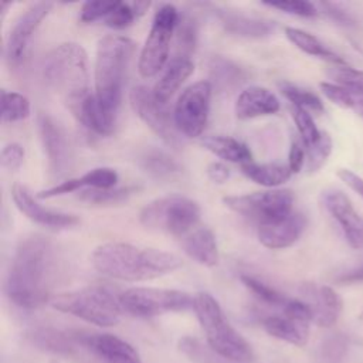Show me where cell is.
<instances>
[{"mask_svg":"<svg viewBox=\"0 0 363 363\" xmlns=\"http://www.w3.org/2000/svg\"><path fill=\"white\" fill-rule=\"evenodd\" d=\"M337 177L363 199V179L349 169H339Z\"/></svg>","mask_w":363,"mask_h":363,"instance_id":"obj_50","label":"cell"},{"mask_svg":"<svg viewBox=\"0 0 363 363\" xmlns=\"http://www.w3.org/2000/svg\"><path fill=\"white\" fill-rule=\"evenodd\" d=\"M135 18H138V14L133 9V4L119 1L115 10L105 18V24L113 30H123L129 27Z\"/></svg>","mask_w":363,"mask_h":363,"instance_id":"obj_44","label":"cell"},{"mask_svg":"<svg viewBox=\"0 0 363 363\" xmlns=\"http://www.w3.org/2000/svg\"><path fill=\"white\" fill-rule=\"evenodd\" d=\"M241 172L251 182L269 189L284 184L292 176V172L289 170L288 164H281V163L250 162V163L241 164Z\"/></svg>","mask_w":363,"mask_h":363,"instance_id":"obj_29","label":"cell"},{"mask_svg":"<svg viewBox=\"0 0 363 363\" xmlns=\"http://www.w3.org/2000/svg\"><path fill=\"white\" fill-rule=\"evenodd\" d=\"M322 203L339 224L347 244L353 250L363 248V217L354 210L349 197L340 190H328L322 194Z\"/></svg>","mask_w":363,"mask_h":363,"instance_id":"obj_16","label":"cell"},{"mask_svg":"<svg viewBox=\"0 0 363 363\" xmlns=\"http://www.w3.org/2000/svg\"><path fill=\"white\" fill-rule=\"evenodd\" d=\"M119 302L125 312L139 318H150L187 311L193 308L194 296L179 289L133 286L119 294Z\"/></svg>","mask_w":363,"mask_h":363,"instance_id":"obj_9","label":"cell"},{"mask_svg":"<svg viewBox=\"0 0 363 363\" xmlns=\"http://www.w3.org/2000/svg\"><path fill=\"white\" fill-rule=\"evenodd\" d=\"M200 145L225 162L240 163V164L252 162L251 160L252 153L248 149V146L231 136H224V135L203 136L200 139Z\"/></svg>","mask_w":363,"mask_h":363,"instance_id":"obj_28","label":"cell"},{"mask_svg":"<svg viewBox=\"0 0 363 363\" xmlns=\"http://www.w3.org/2000/svg\"><path fill=\"white\" fill-rule=\"evenodd\" d=\"M206 174L213 183L223 184L230 177V169L221 162H211L206 169Z\"/></svg>","mask_w":363,"mask_h":363,"instance_id":"obj_49","label":"cell"},{"mask_svg":"<svg viewBox=\"0 0 363 363\" xmlns=\"http://www.w3.org/2000/svg\"><path fill=\"white\" fill-rule=\"evenodd\" d=\"M31 112L30 101L18 92H1V119L3 122H17L26 119Z\"/></svg>","mask_w":363,"mask_h":363,"instance_id":"obj_35","label":"cell"},{"mask_svg":"<svg viewBox=\"0 0 363 363\" xmlns=\"http://www.w3.org/2000/svg\"><path fill=\"white\" fill-rule=\"evenodd\" d=\"M193 309L208 346L217 354L233 363H247L252 359L250 343L230 325L220 303L210 294H196Z\"/></svg>","mask_w":363,"mask_h":363,"instance_id":"obj_5","label":"cell"},{"mask_svg":"<svg viewBox=\"0 0 363 363\" xmlns=\"http://www.w3.org/2000/svg\"><path fill=\"white\" fill-rule=\"evenodd\" d=\"M51 306L96 326H115L123 312L119 295L105 285H89L81 289L52 295Z\"/></svg>","mask_w":363,"mask_h":363,"instance_id":"obj_6","label":"cell"},{"mask_svg":"<svg viewBox=\"0 0 363 363\" xmlns=\"http://www.w3.org/2000/svg\"><path fill=\"white\" fill-rule=\"evenodd\" d=\"M322 94L332 101L335 105L345 108V109H352V92L347 91L346 88L337 85V84H330V82H320L319 84Z\"/></svg>","mask_w":363,"mask_h":363,"instance_id":"obj_45","label":"cell"},{"mask_svg":"<svg viewBox=\"0 0 363 363\" xmlns=\"http://www.w3.org/2000/svg\"><path fill=\"white\" fill-rule=\"evenodd\" d=\"M0 160H1V166L6 170H9V172L18 170L20 166L23 164V160H24V147L20 143H16V142L7 143L1 149Z\"/></svg>","mask_w":363,"mask_h":363,"instance_id":"obj_46","label":"cell"},{"mask_svg":"<svg viewBox=\"0 0 363 363\" xmlns=\"http://www.w3.org/2000/svg\"><path fill=\"white\" fill-rule=\"evenodd\" d=\"M306 149V169L309 172L319 170L332 153V138L328 132H320L319 139Z\"/></svg>","mask_w":363,"mask_h":363,"instance_id":"obj_38","label":"cell"},{"mask_svg":"<svg viewBox=\"0 0 363 363\" xmlns=\"http://www.w3.org/2000/svg\"><path fill=\"white\" fill-rule=\"evenodd\" d=\"M199 204L182 194H167L149 201L139 213L145 228L183 238L193 231L200 220Z\"/></svg>","mask_w":363,"mask_h":363,"instance_id":"obj_7","label":"cell"},{"mask_svg":"<svg viewBox=\"0 0 363 363\" xmlns=\"http://www.w3.org/2000/svg\"><path fill=\"white\" fill-rule=\"evenodd\" d=\"M302 301L311 308L312 322L322 328H330L339 319L343 302L339 294L328 285L302 284L299 288Z\"/></svg>","mask_w":363,"mask_h":363,"instance_id":"obj_17","label":"cell"},{"mask_svg":"<svg viewBox=\"0 0 363 363\" xmlns=\"http://www.w3.org/2000/svg\"><path fill=\"white\" fill-rule=\"evenodd\" d=\"M50 1H38L24 10L14 21L6 41V61L9 67L17 68L24 61L33 35L41 26L43 20L51 11Z\"/></svg>","mask_w":363,"mask_h":363,"instance_id":"obj_14","label":"cell"},{"mask_svg":"<svg viewBox=\"0 0 363 363\" xmlns=\"http://www.w3.org/2000/svg\"><path fill=\"white\" fill-rule=\"evenodd\" d=\"M37 129L52 179H64L74 166V152L64 126L48 113L37 116Z\"/></svg>","mask_w":363,"mask_h":363,"instance_id":"obj_13","label":"cell"},{"mask_svg":"<svg viewBox=\"0 0 363 363\" xmlns=\"http://www.w3.org/2000/svg\"><path fill=\"white\" fill-rule=\"evenodd\" d=\"M306 227V218L302 213L292 211L289 216L259 224L257 230L258 241L269 250H282L294 245Z\"/></svg>","mask_w":363,"mask_h":363,"instance_id":"obj_19","label":"cell"},{"mask_svg":"<svg viewBox=\"0 0 363 363\" xmlns=\"http://www.w3.org/2000/svg\"><path fill=\"white\" fill-rule=\"evenodd\" d=\"M285 35L296 48H299L305 54L326 60L329 62H333L335 65H345V61L337 54L330 51L318 37L308 31L295 27H285Z\"/></svg>","mask_w":363,"mask_h":363,"instance_id":"obj_31","label":"cell"},{"mask_svg":"<svg viewBox=\"0 0 363 363\" xmlns=\"http://www.w3.org/2000/svg\"><path fill=\"white\" fill-rule=\"evenodd\" d=\"M319 6L323 9V11L335 21L340 23V24H350L352 23V18L350 16L342 10L339 6L333 4V3H319Z\"/></svg>","mask_w":363,"mask_h":363,"instance_id":"obj_51","label":"cell"},{"mask_svg":"<svg viewBox=\"0 0 363 363\" xmlns=\"http://www.w3.org/2000/svg\"><path fill=\"white\" fill-rule=\"evenodd\" d=\"M216 14L224 30L244 38H262L274 33L275 23L264 18L248 17L224 9H216Z\"/></svg>","mask_w":363,"mask_h":363,"instance_id":"obj_22","label":"cell"},{"mask_svg":"<svg viewBox=\"0 0 363 363\" xmlns=\"http://www.w3.org/2000/svg\"><path fill=\"white\" fill-rule=\"evenodd\" d=\"M210 84L218 91L227 92L240 86L247 79L245 71L235 62L224 58L214 57L210 62Z\"/></svg>","mask_w":363,"mask_h":363,"instance_id":"obj_30","label":"cell"},{"mask_svg":"<svg viewBox=\"0 0 363 363\" xmlns=\"http://www.w3.org/2000/svg\"><path fill=\"white\" fill-rule=\"evenodd\" d=\"M176 54L174 57L190 58L197 44L199 27L191 14H180L176 26Z\"/></svg>","mask_w":363,"mask_h":363,"instance_id":"obj_33","label":"cell"},{"mask_svg":"<svg viewBox=\"0 0 363 363\" xmlns=\"http://www.w3.org/2000/svg\"><path fill=\"white\" fill-rule=\"evenodd\" d=\"M241 282L264 303L275 306V308H284L289 298H286L284 294L277 291L275 288L269 286L264 281H259L258 278H254L251 275H241Z\"/></svg>","mask_w":363,"mask_h":363,"instance_id":"obj_36","label":"cell"},{"mask_svg":"<svg viewBox=\"0 0 363 363\" xmlns=\"http://www.w3.org/2000/svg\"><path fill=\"white\" fill-rule=\"evenodd\" d=\"M329 75L335 82L350 92L363 95V71L350 68L347 65H335L329 71Z\"/></svg>","mask_w":363,"mask_h":363,"instance_id":"obj_41","label":"cell"},{"mask_svg":"<svg viewBox=\"0 0 363 363\" xmlns=\"http://www.w3.org/2000/svg\"><path fill=\"white\" fill-rule=\"evenodd\" d=\"M129 104L133 112L145 122V125L156 133L167 146L179 149L184 143V136L179 132L173 111L167 104H162L146 85H136L129 92Z\"/></svg>","mask_w":363,"mask_h":363,"instance_id":"obj_11","label":"cell"},{"mask_svg":"<svg viewBox=\"0 0 363 363\" xmlns=\"http://www.w3.org/2000/svg\"><path fill=\"white\" fill-rule=\"evenodd\" d=\"M133 50L135 43L125 35H105L96 45L94 94L101 106L115 118L122 102L125 77Z\"/></svg>","mask_w":363,"mask_h":363,"instance_id":"obj_3","label":"cell"},{"mask_svg":"<svg viewBox=\"0 0 363 363\" xmlns=\"http://www.w3.org/2000/svg\"><path fill=\"white\" fill-rule=\"evenodd\" d=\"M77 190H82V183L79 177H74V179H65L64 182L54 184L48 189H44L41 191H38L35 194L37 199H51V197H57V196H64Z\"/></svg>","mask_w":363,"mask_h":363,"instance_id":"obj_47","label":"cell"},{"mask_svg":"<svg viewBox=\"0 0 363 363\" xmlns=\"http://www.w3.org/2000/svg\"><path fill=\"white\" fill-rule=\"evenodd\" d=\"M213 85L210 81H197L189 85L177 98L173 116L179 132L184 138H199L208 121Z\"/></svg>","mask_w":363,"mask_h":363,"instance_id":"obj_12","label":"cell"},{"mask_svg":"<svg viewBox=\"0 0 363 363\" xmlns=\"http://www.w3.org/2000/svg\"><path fill=\"white\" fill-rule=\"evenodd\" d=\"M179 349L196 363H228L224 357L217 354L210 346H204L196 337L184 336L179 340Z\"/></svg>","mask_w":363,"mask_h":363,"instance_id":"obj_37","label":"cell"},{"mask_svg":"<svg viewBox=\"0 0 363 363\" xmlns=\"http://www.w3.org/2000/svg\"><path fill=\"white\" fill-rule=\"evenodd\" d=\"M119 0H95L85 1L79 11V21L94 23L101 18H106L118 6Z\"/></svg>","mask_w":363,"mask_h":363,"instance_id":"obj_42","label":"cell"},{"mask_svg":"<svg viewBox=\"0 0 363 363\" xmlns=\"http://www.w3.org/2000/svg\"><path fill=\"white\" fill-rule=\"evenodd\" d=\"M279 89L282 95L292 104V106H298L315 113H320L323 111L322 101L311 91L299 88L291 82H279Z\"/></svg>","mask_w":363,"mask_h":363,"instance_id":"obj_34","label":"cell"},{"mask_svg":"<svg viewBox=\"0 0 363 363\" xmlns=\"http://www.w3.org/2000/svg\"><path fill=\"white\" fill-rule=\"evenodd\" d=\"M138 163L149 177L159 182H173L183 174V166L162 149L152 147L142 152Z\"/></svg>","mask_w":363,"mask_h":363,"instance_id":"obj_24","label":"cell"},{"mask_svg":"<svg viewBox=\"0 0 363 363\" xmlns=\"http://www.w3.org/2000/svg\"><path fill=\"white\" fill-rule=\"evenodd\" d=\"M11 199L18 208L28 220L35 224H40L52 230H64L71 228L79 223V218L75 214L52 210L41 206L31 191L23 184H14L11 187Z\"/></svg>","mask_w":363,"mask_h":363,"instance_id":"obj_15","label":"cell"},{"mask_svg":"<svg viewBox=\"0 0 363 363\" xmlns=\"http://www.w3.org/2000/svg\"><path fill=\"white\" fill-rule=\"evenodd\" d=\"M78 345L89 349L105 363H142L138 352L123 339L109 333L72 332Z\"/></svg>","mask_w":363,"mask_h":363,"instance_id":"obj_18","label":"cell"},{"mask_svg":"<svg viewBox=\"0 0 363 363\" xmlns=\"http://www.w3.org/2000/svg\"><path fill=\"white\" fill-rule=\"evenodd\" d=\"M291 113L303 145L305 146L313 145L319 139L320 130L316 128L315 121L311 116V112L298 106H291Z\"/></svg>","mask_w":363,"mask_h":363,"instance_id":"obj_39","label":"cell"},{"mask_svg":"<svg viewBox=\"0 0 363 363\" xmlns=\"http://www.w3.org/2000/svg\"><path fill=\"white\" fill-rule=\"evenodd\" d=\"M279 99L268 88L252 85L242 89L235 101V115L238 119H252L274 115L279 111Z\"/></svg>","mask_w":363,"mask_h":363,"instance_id":"obj_20","label":"cell"},{"mask_svg":"<svg viewBox=\"0 0 363 363\" xmlns=\"http://www.w3.org/2000/svg\"><path fill=\"white\" fill-rule=\"evenodd\" d=\"M82 190L84 189H112L116 187L118 173L111 167H95L88 170L81 177Z\"/></svg>","mask_w":363,"mask_h":363,"instance_id":"obj_40","label":"cell"},{"mask_svg":"<svg viewBox=\"0 0 363 363\" xmlns=\"http://www.w3.org/2000/svg\"><path fill=\"white\" fill-rule=\"evenodd\" d=\"M77 121L88 130L98 135H109L113 132L116 118L108 113L98 102L95 94H89L72 111Z\"/></svg>","mask_w":363,"mask_h":363,"instance_id":"obj_25","label":"cell"},{"mask_svg":"<svg viewBox=\"0 0 363 363\" xmlns=\"http://www.w3.org/2000/svg\"><path fill=\"white\" fill-rule=\"evenodd\" d=\"M139 187L136 186H122L112 189H84L79 190V200L96 204V206H113L128 201Z\"/></svg>","mask_w":363,"mask_h":363,"instance_id":"obj_32","label":"cell"},{"mask_svg":"<svg viewBox=\"0 0 363 363\" xmlns=\"http://www.w3.org/2000/svg\"><path fill=\"white\" fill-rule=\"evenodd\" d=\"M262 326L268 335L295 346H305L309 335V325L282 315H271L262 319Z\"/></svg>","mask_w":363,"mask_h":363,"instance_id":"obj_26","label":"cell"},{"mask_svg":"<svg viewBox=\"0 0 363 363\" xmlns=\"http://www.w3.org/2000/svg\"><path fill=\"white\" fill-rule=\"evenodd\" d=\"M193 71L194 64L190 58L173 57L170 62H167V65L164 67L162 77L152 88L155 98L162 104H167L172 96L179 91V88L184 84V81L193 74Z\"/></svg>","mask_w":363,"mask_h":363,"instance_id":"obj_23","label":"cell"},{"mask_svg":"<svg viewBox=\"0 0 363 363\" xmlns=\"http://www.w3.org/2000/svg\"><path fill=\"white\" fill-rule=\"evenodd\" d=\"M264 6L277 9L279 11L299 16V17H315L318 16V7L311 1L302 0H279V1H264Z\"/></svg>","mask_w":363,"mask_h":363,"instance_id":"obj_43","label":"cell"},{"mask_svg":"<svg viewBox=\"0 0 363 363\" xmlns=\"http://www.w3.org/2000/svg\"><path fill=\"white\" fill-rule=\"evenodd\" d=\"M57 275L54 242L41 234L24 237L11 257L6 275V296L18 308L37 309L50 302Z\"/></svg>","mask_w":363,"mask_h":363,"instance_id":"obj_1","label":"cell"},{"mask_svg":"<svg viewBox=\"0 0 363 363\" xmlns=\"http://www.w3.org/2000/svg\"><path fill=\"white\" fill-rule=\"evenodd\" d=\"M183 251L197 264L213 268L220 261L217 240L208 227H196L182 238Z\"/></svg>","mask_w":363,"mask_h":363,"instance_id":"obj_21","label":"cell"},{"mask_svg":"<svg viewBox=\"0 0 363 363\" xmlns=\"http://www.w3.org/2000/svg\"><path fill=\"white\" fill-rule=\"evenodd\" d=\"M223 203L234 213L257 221L258 225L281 220L294 211V194L286 189L227 196Z\"/></svg>","mask_w":363,"mask_h":363,"instance_id":"obj_10","label":"cell"},{"mask_svg":"<svg viewBox=\"0 0 363 363\" xmlns=\"http://www.w3.org/2000/svg\"><path fill=\"white\" fill-rule=\"evenodd\" d=\"M28 342L40 350L60 354V356H69L74 353L75 346L78 345L72 336V332H62L54 328H37L27 333Z\"/></svg>","mask_w":363,"mask_h":363,"instance_id":"obj_27","label":"cell"},{"mask_svg":"<svg viewBox=\"0 0 363 363\" xmlns=\"http://www.w3.org/2000/svg\"><path fill=\"white\" fill-rule=\"evenodd\" d=\"M91 261L101 275L126 282L156 279L182 267V259L173 252L122 241L98 245Z\"/></svg>","mask_w":363,"mask_h":363,"instance_id":"obj_2","label":"cell"},{"mask_svg":"<svg viewBox=\"0 0 363 363\" xmlns=\"http://www.w3.org/2000/svg\"><path fill=\"white\" fill-rule=\"evenodd\" d=\"M306 162V149L302 140L292 139L288 153V167L292 173H299Z\"/></svg>","mask_w":363,"mask_h":363,"instance_id":"obj_48","label":"cell"},{"mask_svg":"<svg viewBox=\"0 0 363 363\" xmlns=\"http://www.w3.org/2000/svg\"><path fill=\"white\" fill-rule=\"evenodd\" d=\"M43 77L57 92L69 111L81 104L91 92L88 55L78 43H62L51 50L43 65Z\"/></svg>","mask_w":363,"mask_h":363,"instance_id":"obj_4","label":"cell"},{"mask_svg":"<svg viewBox=\"0 0 363 363\" xmlns=\"http://www.w3.org/2000/svg\"><path fill=\"white\" fill-rule=\"evenodd\" d=\"M179 17L180 13L173 4H162L155 13L138 61V71L143 78L155 77L166 65Z\"/></svg>","mask_w":363,"mask_h":363,"instance_id":"obj_8","label":"cell"}]
</instances>
